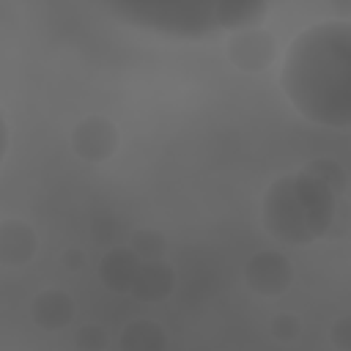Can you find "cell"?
I'll use <instances>...</instances> for the list:
<instances>
[{"instance_id":"8","label":"cell","mask_w":351,"mask_h":351,"mask_svg":"<svg viewBox=\"0 0 351 351\" xmlns=\"http://www.w3.org/2000/svg\"><path fill=\"white\" fill-rule=\"evenodd\" d=\"M33 321L41 326V329H63L66 324H71L74 318V302L66 291H58V288H47L41 291L36 299H33Z\"/></svg>"},{"instance_id":"6","label":"cell","mask_w":351,"mask_h":351,"mask_svg":"<svg viewBox=\"0 0 351 351\" xmlns=\"http://www.w3.org/2000/svg\"><path fill=\"white\" fill-rule=\"evenodd\" d=\"M274 38L261 27H244V30H236L228 41V58L236 69L241 71H261L266 69L271 60H274Z\"/></svg>"},{"instance_id":"4","label":"cell","mask_w":351,"mask_h":351,"mask_svg":"<svg viewBox=\"0 0 351 351\" xmlns=\"http://www.w3.org/2000/svg\"><path fill=\"white\" fill-rule=\"evenodd\" d=\"M293 280L291 261L277 250L255 252L244 266V282L261 296H280Z\"/></svg>"},{"instance_id":"3","label":"cell","mask_w":351,"mask_h":351,"mask_svg":"<svg viewBox=\"0 0 351 351\" xmlns=\"http://www.w3.org/2000/svg\"><path fill=\"white\" fill-rule=\"evenodd\" d=\"M121 22L170 36V38H206L222 30L219 0H154V3H107L104 5Z\"/></svg>"},{"instance_id":"13","label":"cell","mask_w":351,"mask_h":351,"mask_svg":"<svg viewBox=\"0 0 351 351\" xmlns=\"http://www.w3.org/2000/svg\"><path fill=\"white\" fill-rule=\"evenodd\" d=\"M271 332H274V337H280V340L296 337V335H299V321H296V315H291V313L277 315V318L271 321Z\"/></svg>"},{"instance_id":"9","label":"cell","mask_w":351,"mask_h":351,"mask_svg":"<svg viewBox=\"0 0 351 351\" xmlns=\"http://www.w3.org/2000/svg\"><path fill=\"white\" fill-rule=\"evenodd\" d=\"M140 263L143 261L132 252V247H118V250L107 252L104 261H101V269H99L101 282L112 291H129L134 277H137Z\"/></svg>"},{"instance_id":"1","label":"cell","mask_w":351,"mask_h":351,"mask_svg":"<svg viewBox=\"0 0 351 351\" xmlns=\"http://www.w3.org/2000/svg\"><path fill=\"white\" fill-rule=\"evenodd\" d=\"M280 82L302 118L346 132L351 126V25L329 19L304 27L285 52Z\"/></svg>"},{"instance_id":"2","label":"cell","mask_w":351,"mask_h":351,"mask_svg":"<svg viewBox=\"0 0 351 351\" xmlns=\"http://www.w3.org/2000/svg\"><path fill=\"white\" fill-rule=\"evenodd\" d=\"M337 195L307 170L277 178L263 195V225L282 244H310L329 233Z\"/></svg>"},{"instance_id":"14","label":"cell","mask_w":351,"mask_h":351,"mask_svg":"<svg viewBox=\"0 0 351 351\" xmlns=\"http://www.w3.org/2000/svg\"><path fill=\"white\" fill-rule=\"evenodd\" d=\"M5 154H8V123H5V118L0 112V165H3Z\"/></svg>"},{"instance_id":"10","label":"cell","mask_w":351,"mask_h":351,"mask_svg":"<svg viewBox=\"0 0 351 351\" xmlns=\"http://www.w3.org/2000/svg\"><path fill=\"white\" fill-rule=\"evenodd\" d=\"M170 285H173V271L159 258V261H143L140 263L137 277H134L129 291L140 299H162V296H167Z\"/></svg>"},{"instance_id":"11","label":"cell","mask_w":351,"mask_h":351,"mask_svg":"<svg viewBox=\"0 0 351 351\" xmlns=\"http://www.w3.org/2000/svg\"><path fill=\"white\" fill-rule=\"evenodd\" d=\"M165 343L162 326L148 318L132 321L121 335V351H165Z\"/></svg>"},{"instance_id":"5","label":"cell","mask_w":351,"mask_h":351,"mask_svg":"<svg viewBox=\"0 0 351 351\" xmlns=\"http://www.w3.org/2000/svg\"><path fill=\"white\" fill-rule=\"evenodd\" d=\"M71 148L85 162H104L118 148V129L112 121H107L101 115H90L74 126Z\"/></svg>"},{"instance_id":"12","label":"cell","mask_w":351,"mask_h":351,"mask_svg":"<svg viewBox=\"0 0 351 351\" xmlns=\"http://www.w3.org/2000/svg\"><path fill=\"white\" fill-rule=\"evenodd\" d=\"M77 346H80L82 351H104L107 335H104L101 326H82V329L77 332Z\"/></svg>"},{"instance_id":"7","label":"cell","mask_w":351,"mask_h":351,"mask_svg":"<svg viewBox=\"0 0 351 351\" xmlns=\"http://www.w3.org/2000/svg\"><path fill=\"white\" fill-rule=\"evenodd\" d=\"M36 252V230L22 219L0 222V263L22 266Z\"/></svg>"}]
</instances>
